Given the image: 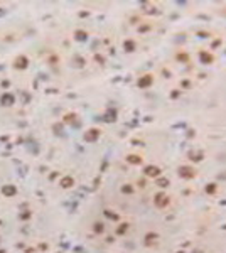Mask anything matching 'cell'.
Segmentation results:
<instances>
[{
  "instance_id": "6da1fadb",
  "label": "cell",
  "mask_w": 226,
  "mask_h": 253,
  "mask_svg": "<svg viewBox=\"0 0 226 253\" xmlns=\"http://www.w3.org/2000/svg\"><path fill=\"white\" fill-rule=\"evenodd\" d=\"M167 202H169V198L165 194H157L155 196V204L159 208H164V206H167Z\"/></svg>"
},
{
  "instance_id": "3957f363",
  "label": "cell",
  "mask_w": 226,
  "mask_h": 253,
  "mask_svg": "<svg viewBox=\"0 0 226 253\" xmlns=\"http://www.w3.org/2000/svg\"><path fill=\"white\" fill-rule=\"evenodd\" d=\"M62 187H69L71 184H73V179H69V177H66V179H62Z\"/></svg>"
},
{
  "instance_id": "7a4b0ae2",
  "label": "cell",
  "mask_w": 226,
  "mask_h": 253,
  "mask_svg": "<svg viewBox=\"0 0 226 253\" xmlns=\"http://www.w3.org/2000/svg\"><path fill=\"white\" fill-rule=\"evenodd\" d=\"M145 174H147L149 177L159 176V169H157V167H152V166H150V167H147V169H145Z\"/></svg>"
}]
</instances>
